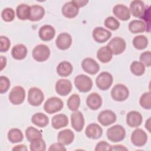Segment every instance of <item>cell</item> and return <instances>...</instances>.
Here are the masks:
<instances>
[{
    "label": "cell",
    "instance_id": "obj_8",
    "mask_svg": "<svg viewBox=\"0 0 151 151\" xmlns=\"http://www.w3.org/2000/svg\"><path fill=\"white\" fill-rule=\"evenodd\" d=\"M25 98V91L24 88L19 86H15L9 92L8 99L9 101L14 105L22 104Z\"/></svg>",
    "mask_w": 151,
    "mask_h": 151
},
{
    "label": "cell",
    "instance_id": "obj_48",
    "mask_svg": "<svg viewBox=\"0 0 151 151\" xmlns=\"http://www.w3.org/2000/svg\"><path fill=\"white\" fill-rule=\"evenodd\" d=\"M73 1L79 8L86 6L88 3V1H84V0H78V1L76 0Z\"/></svg>",
    "mask_w": 151,
    "mask_h": 151
},
{
    "label": "cell",
    "instance_id": "obj_5",
    "mask_svg": "<svg viewBox=\"0 0 151 151\" xmlns=\"http://www.w3.org/2000/svg\"><path fill=\"white\" fill-rule=\"evenodd\" d=\"M44 100V95L41 89L37 87H31L28 92L27 100L32 106H40Z\"/></svg>",
    "mask_w": 151,
    "mask_h": 151
},
{
    "label": "cell",
    "instance_id": "obj_45",
    "mask_svg": "<svg viewBox=\"0 0 151 151\" xmlns=\"http://www.w3.org/2000/svg\"><path fill=\"white\" fill-rule=\"evenodd\" d=\"M111 146L106 141H100L97 143L95 150L96 151H111Z\"/></svg>",
    "mask_w": 151,
    "mask_h": 151
},
{
    "label": "cell",
    "instance_id": "obj_13",
    "mask_svg": "<svg viewBox=\"0 0 151 151\" xmlns=\"http://www.w3.org/2000/svg\"><path fill=\"white\" fill-rule=\"evenodd\" d=\"M72 84L68 79H59L55 83V90L56 93L61 96H67L72 90Z\"/></svg>",
    "mask_w": 151,
    "mask_h": 151
},
{
    "label": "cell",
    "instance_id": "obj_49",
    "mask_svg": "<svg viewBox=\"0 0 151 151\" xmlns=\"http://www.w3.org/2000/svg\"><path fill=\"white\" fill-rule=\"evenodd\" d=\"M12 150H17V151H27L28 148L26 145H19L14 146L12 149Z\"/></svg>",
    "mask_w": 151,
    "mask_h": 151
},
{
    "label": "cell",
    "instance_id": "obj_19",
    "mask_svg": "<svg viewBox=\"0 0 151 151\" xmlns=\"http://www.w3.org/2000/svg\"><path fill=\"white\" fill-rule=\"evenodd\" d=\"M113 14L122 21H127L130 18V12L129 8L123 4L116 5L113 9Z\"/></svg>",
    "mask_w": 151,
    "mask_h": 151
},
{
    "label": "cell",
    "instance_id": "obj_47",
    "mask_svg": "<svg viewBox=\"0 0 151 151\" xmlns=\"http://www.w3.org/2000/svg\"><path fill=\"white\" fill-rule=\"evenodd\" d=\"M111 150H113V151H124V150H128V149L123 145H117L111 146Z\"/></svg>",
    "mask_w": 151,
    "mask_h": 151
},
{
    "label": "cell",
    "instance_id": "obj_34",
    "mask_svg": "<svg viewBox=\"0 0 151 151\" xmlns=\"http://www.w3.org/2000/svg\"><path fill=\"white\" fill-rule=\"evenodd\" d=\"M149 41L147 38L143 35H137L133 40V45L134 47L138 50L145 49L148 45Z\"/></svg>",
    "mask_w": 151,
    "mask_h": 151
},
{
    "label": "cell",
    "instance_id": "obj_39",
    "mask_svg": "<svg viewBox=\"0 0 151 151\" xmlns=\"http://www.w3.org/2000/svg\"><path fill=\"white\" fill-rule=\"evenodd\" d=\"M139 104L145 109L150 110L151 109V93L150 91L145 92L140 96Z\"/></svg>",
    "mask_w": 151,
    "mask_h": 151
},
{
    "label": "cell",
    "instance_id": "obj_41",
    "mask_svg": "<svg viewBox=\"0 0 151 151\" xmlns=\"http://www.w3.org/2000/svg\"><path fill=\"white\" fill-rule=\"evenodd\" d=\"M15 17V11L12 8H5L1 12V18L5 22L12 21Z\"/></svg>",
    "mask_w": 151,
    "mask_h": 151
},
{
    "label": "cell",
    "instance_id": "obj_20",
    "mask_svg": "<svg viewBox=\"0 0 151 151\" xmlns=\"http://www.w3.org/2000/svg\"><path fill=\"white\" fill-rule=\"evenodd\" d=\"M62 14L66 18H73L77 17L79 12V8L73 1L67 2L64 4L61 9Z\"/></svg>",
    "mask_w": 151,
    "mask_h": 151
},
{
    "label": "cell",
    "instance_id": "obj_1",
    "mask_svg": "<svg viewBox=\"0 0 151 151\" xmlns=\"http://www.w3.org/2000/svg\"><path fill=\"white\" fill-rule=\"evenodd\" d=\"M106 136L110 141L114 143L119 142L125 138L126 130L122 126L116 124L107 130Z\"/></svg>",
    "mask_w": 151,
    "mask_h": 151
},
{
    "label": "cell",
    "instance_id": "obj_46",
    "mask_svg": "<svg viewBox=\"0 0 151 151\" xmlns=\"http://www.w3.org/2000/svg\"><path fill=\"white\" fill-rule=\"evenodd\" d=\"M67 149L64 146L59 142L52 144L48 149L49 151H65Z\"/></svg>",
    "mask_w": 151,
    "mask_h": 151
},
{
    "label": "cell",
    "instance_id": "obj_27",
    "mask_svg": "<svg viewBox=\"0 0 151 151\" xmlns=\"http://www.w3.org/2000/svg\"><path fill=\"white\" fill-rule=\"evenodd\" d=\"M27 47L22 44H18L14 45L11 50L12 57L17 60L24 59L27 55Z\"/></svg>",
    "mask_w": 151,
    "mask_h": 151
},
{
    "label": "cell",
    "instance_id": "obj_35",
    "mask_svg": "<svg viewBox=\"0 0 151 151\" xmlns=\"http://www.w3.org/2000/svg\"><path fill=\"white\" fill-rule=\"evenodd\" d=\"M25 134L27 140L29 142L42 137L41 131L32 126H29L27 128L25 132Z\"/></svg>",
    "mask_w": 151,
    "mask_h": 151
},
{
    "label": "cell",
    "instance_id": "obj_25",
    "mask_svg": "<svg viewBox=\"0 0 151 151\" xmlns=\"http://www.w3.org/2000/svg\"><path fill=\"white\" fill-rule=\"evenodd\" d=\"M68 124V119L64 114L54 115L51 119V126L54 129H60L66 127Z\"/></svg>",
    "mask_w": 151,
    "mask_h": 151
},
{
    "label": "cell",
    "instance_id": "obj_43",
    "mask_svg": "<svg viewBox=\"0 0 151 151\" xmlns=\"http://www.w3.org/2000/svg\"><path fill=\"white\" fill-rule=\"evenodd\" d=\"M11 41L9 39L4 35L0 36V52H5L9 49Z\"/></svg>",
    "mask_w": 151,
    "mask_h": 151
},
{
    "label": "cell",
    "instance_id": "obj_38",
    "mask_svg": "<svg viewBox=\"0 0 151 151\" xmlns=\"http://www.w3.org/2000/svg\"><path fill=\"white\" fill-rule=\"evenodd\" d=\"M29 149L31 151H44L46 150V144L42 137L30 142Z\"/></svg>",
    "mask_w": 151,
    "mask_h": 151
},
{
    "label": "cell",
    "instance_id": "obj_22",
    "mask_svg": "<svg viewBox=\"0 0 151 151\" xmlns=\"http://www.w3.org/2000/svg\"><path fill=\"white\" fill-rule=\"evenodd\" d=\"M101 97L97 93H90L86 99V104L92 110H98L102 105Z\"/></svg>",
    "mask_w": 151,
    "mask_h": 151
},
{
    "label": "cell",
    "instance_id": "obj_2",
    "mask_svg": "<svg viewBox=\"0 0 151 151\" xmlns=\"http://www.w3.org/2000/svg\"><path fill=\"white\" fill-rule=\"evenodd\" d=\"M77 89L82 93H87L92 88L93 83L91 78L84 74L77 76L74 80Z\"/></svg>",
    "mask_w": 151,
    "mask_h": 151
},
{
    "label": "cell",
    "instance_id": "obj_33",
    "mask_svg": "<svg viewBox=\"0 0 151 151\" xmlns=\"http://www.w3.org/2000/svg\"><path fill=\"white\" fill-rule=\"evenodd\" d=\"M30 14V6L21 4L16 8V15L18 19L25 21L29 19Z\"/></svg>",
    "mask_w": 151,
    "mask_h": 151
},
{
    "label": "cell",
    "instance_id": "obj_42",
    "mask_svg": "<svg viewBox=\"0 0 151 151\" xmlns=\"http://www.w3.org/2000/svg\"><path fill=\"white\" fill-rule=\"evenodd\" d=\"M11 86L10 80L7 77H0V93L3 94L6 93L9 88Z\"/></svg>",
    "mask_w": 151,
    "mask_h": 151
},
{
    "label": "cell",
    "instance_id": "obj_16",
    "mask_svg": "<svg viewBox=\"0 0 151 151\" xmlns=\"http://www.w3.org/2000/svg\"><path fill=\"white\" fill-rule=\"evenodd\" d=\"M84 118L83 113L80 111H75L71 115V123L72 127L76 132H81L84 126Z\"/></svg>",
    "mask_w": 151,
    "mask_h": 151
},
{
    "label": "cell",
    "instance_id": "obj_10",
    "mask_svg": "<svg viewBox=\"0 0 151 151\" xmlns=\"http://www.w3.org/2000/svg\"><path fill=\"white\" fill-rule=\"evenodd\" d=\"M130 140L134 146L142 147L147 143V134L143 129L137 128L132 132Z\"/></svg>",
    "mask_w": 151,
    "mask_h": 151
},
{
    "label": "cell",
    "instance_id": "obj_30",
    "mask_svg": "<svg viewBox=\"0 0 151 151\" xmlns=\"http://www.w3.org/2000/svg\"><path fill=\"white\" fill-rule=\"evenodd\" d=\"M128 27L129 31L133 34L144 32L147 29L146 23L139 19H134L130 21Z\"/></svg>",
    "mask_w": 151,
    "mask_h": 151
},
{
    "label": "cell",
    "instance_id": "obj_50",
    "mask_svg": "<svg viewBox=\"0 0 151 151\" xmlns=\"http://www.w3.org/2000/svg\"><path fill=\"white\" fill-rule=\"evenodd\" d=\"M6 58L4 56H1V68L0 70L2 71L6 66Z\"/></svg>",
    "mask_w": 151,
    "mask_h": 151
},
{
    "label": "cell",
    "instance_id": "obj_7",
    "mask_svg": "<svg viewBox=\"0 0 151 151\" xmlns=\"http://www.w3.org/2000/svg\"><path fill=\"white\" fill-rule=\"evenodd\" d=\"M113 81V76L107 71L100 73L96 78V86L101 90H108L111 86Z\"/></svg>",
    "mask_w": 151,
    "mask_h": 151
},
{
    "label": "cell",
    "instance_id": "obj_15",
    "mask_svg": "<svg viewBox=\"0 0 151 151\" xmlns=\"http://www.w3.org/2000/svg\"><path fill=\"white\" fill-rule=\"evenodd\" d=\"M72 44V37L67 32H62L60 34L56 40L55 45L57 47L61 50L68 49Z\"/></svg>",
    "mask_w": 151,
    "mask_h": 151
},
{
    "label": "cell",
    "instance_id": "obj_26",
    "mask_svg": "<svg viewBox=\"0 0 151 151\" xmlns=\"http://www.w3.org/2000/svg\"><path fill=\"white\" fill-rule=\"evenodd\" d=\"M45 15L44 8L39 5L30 6V14L29 20L31 21H38L41 20Z\"/></svg>",
    "mask_w": 151,
    "mask_h": 151
},
{
    "label": "cell",
    "instance_id": "obj_12",
    "mask_svg": "<svg viewBox=\"0 0 151 151\" xmlns=\"http://www.w3.org/2000/svg\"><path fill=\"white\" fill-rule=\"evenodd\" d=\"M94 40L98 43H104L111 37V32L101 27H96L92 32Z\"/></svg>",
    "mask_w": 151,
    "mask_h": 151
},
{
    "label": "cell",
    "instance_id": "obj_9",
    "mask_svg": "<svg viewBox=\"0 0 151 151\" xmlns=\"http://www.w3.org/2000/svg\"><path fill=\"white\" fill-rule=\"evenodd\" d=\"M107 45L109 47L114 55H119L123 53L126 48L125 40L119 37L113 38Z\"/></svg>",
    "mask_w": 151,
    "mask_h": 151
},
{
    "label": "cell",
    "instance_id": "obj_29",
    "mask_svg": "<svg viewBox=\"0 0 151 151\" xmlns=\"http://www.w3.org/2000/svg\"><path fill=\"white\" fill-rule=\"evenodd\" d=\"M57 73L60 77H68L70 76L73 70L72 64L67 61H63L60 62L57 66Z\"/></svg>",
    "mask_w": 151,
    "mask_h": 151
},
{
    "label": "cell",
    "instance_id": "obj_32",
    "mask_svg": "<svg viewBox=\"0 0 151 151\" xmlns=\"http://www.w3.org/2000/svg\"><path fill=\"white\" fill-rule=\"evenodd\" d=\"M7 137L11 143H17L23 140L24 135L20 129L18 128H12L8 131Z\"/></svg>",
    "mask_w": 151,
    "mask_h": 151
},
{
    "label": "cell",
    "instance_id": "obj_44",
    "mask_svg": "<svg viewBox=\"0 0 151 151\" xmlns=\"http://www.w3.org/2000/svg\"><path fill=\"white\" fill-rule=\"evenodd\" d=\"M140 61L144 64L145 67H149L151 65V53L150 51H146L142 52L139 57Z\"/></svg>",
    "mask_w": 151,
    "mask_h": 151
},
{
    "label": "cell",
    "instance_id": "obj_23",
    "mask_svg": "<svg viewBox=\"0 0 151 151\" xmlns=\"http://www.w3.org/2000/svg\"><path fill=\"white\" fill-rule=\"evenodd\" d=\"M85 133L86 136L90 139H98L103 134V129L97 123H90L87 126Z\"/></svg>",
    "mask_w": 151,
    "mask_h": 151
},
{
    "label": "cell",
    "instance_id": "obj_28",
    "mask_svg": "<svg viewBox=\"0 0 151 151\" xmlns=\"http://www.w3.org/2000/svg\"><path fill=\"white\" fill-rule=\"evenodd\" d=\"M97 58L102 63L110 62L113 58V53L107 45L99 48L97 52Z\"/></svg>",
    "mask_w": 151,
    "mask_h": 151
},
{
    "label": "cell",
    "instance_id": "obj_18",
    "mask_svg": "<svg viewBox=\"0 0 151 151\" xmlns=\"http://www.w3.org/2000/svg\"><path fill=\"white\" fill-rule=\"evenodd\" d=\"M129 11L130 14H132L134 17L142 18L143 16L146 6L145 3L139 0H134L130 2Z\"/></svg>",
    "mask_w": 151,
    "mask_h": 151
},
{
    "label": "cell",
    "instance_id": "obj_51",
    "mask_svg": "<svg viewBox=\"0 0 151 151\" xmlns=\"http://www.w3.org/2000/svg\"><path fill=\"white\" fill-rule=\"evenodd\" d=\"M145 128L149 131V132H150V117L146 121Z\"/></svg>",
    "mask_w": 151,
    "mask_h": 151
},
{
    "label": "cell",
    "instance_id": "obj_40",
    "mask_svg": "<svg viewBox=\"0 0 151 151\" xmlns=\"http://www.w3.org/2000/svg\"><path fill=\"white\" fill-rule=\"evenodd\" d=\"M104 24L106 28L112 31L117 30L120 25V22L113 17H109L106 18Z\"/></svg>",
    "mask_w": 151,
    "mask_h": 151
},
{
    "label": "cell",
    "instance_id": "obj_17",
    "mask_svg": "<svg viewBox=\"0 0 151 151\" xmlns=\"http://www.w3.org/2000/svg\"><path fill=\"white\" fill-rule=\"evenodd\" d=\"M126 123L130 127H138L143 122V117L140 112L133 110L126 115Z\"/></svg>",
    "mask_w": 151,
    "mask_h": 151
},
{
    "label": "cell",
    "instance_id": "obj_3",
    "mask_svg": "<svg viewBox=\"0 0 151 151\" xmlns=\"http://www.w3.org/2000/svg\"><path fill=\"white\" fill-rule=\"evenodd\" d=\"M64 107L63 100L57 97L48 98L44 104V111L48 114H53L60 111Z\"/></svg>",
    "mask_w": 151,
    "mask_h": 151
},
{
    "label": "cell",
    "instance_id": "obj_37",
    "mask_svg": "<svg viewBox=\"0 0 151 151\" xmlns=\"http://www.w3.org/2000/svg\"><path fill=\"white\" fill-rule=\"evenodd\" d=\"M131 73L136 76H142L145 72V66L140 61H133L130 66Z\"/></svg>",
    "mask_w": 151,
    "mask_h": 151
},
{
    "label": "cell",
    "instance_id": "obj_31",
    "mask_svg": "<svg viewBox=\"0 0 151 151\" xmlns=\"http://www.w3.org/2000/svg\"><path fill=\"white\" fill-rule=\"evenodd\" d=\"M32 123L39 127H45L49 123V119L47 116L42 113H36L31 117Z\"/></svg>",
    "mask_w": 151,
    "mask_h": 151
},
{
    "label": "cell",
    "instance_id": "obj_6",
    "mask_svg": "<svg viewBox=\"0 0 151 151\" xmlns=\"http://www.w3.org/2000/svg\"><path fill=\"white\" fill-rule=\"evenodd\" d=\"M32 56L38 62L45 61L50 56V50L45 44H38L34 48L32 51Z\"/></svg>",
    "mask_w": 151,
    "mask_h": 151
},
{
    "label": "cell",
    "instance_id": "obj_24",
    "mask_svg": "<svg viewBox=\"0 0 151 151\" xmlns=\"http://www.w3.org/2000/svg\"><path fill=\"white\" fill-rule=\"evenodd\" d=\"M74 139V133L70 129H64L60 131L57 136L58 142L64 146L70 145Z\"/></svg>",
    "mask_w": 151,
    "mask_h": 151
},
{
    "label": "cell",
    "instance_id": "obj_36",
    "mask_svg": "<svg viewBox=\"0 0 151 151\" xmlns=\"http://www.w3.org/2000/svg\"><path fill=\"white\" fill-rule=\"evenodd\" d=\"M67 107L71 111L78 110L80 105V98L77 94H73L67 100Z\"/></svg>",
    "mask_w": 151,
    "mask_h": 151
},
{
    "label": "cell",
    "instance_id": "obj_11",
    "mask_svg": "<svg viewBox=\"0 0 151 151\" xmlns=\"http://www.w3.org/2000/svg\"><path fill=\"white\" fill-rule=\"evenodd\" d=\"M117 120L114 112L110 110L101 111L97 116L98 122L103 126H108L114 123Z\"/></svg>",
    "mask_w": 151,
    "mask_h": 151
},
{
    "label": "cell",
    "instance_id": "obj_21",
    "mask_svg": "<svg viewBox=\"0 0 151 151\" xmlns=\"http://www.w3.org/2000/svg\"><path fill=\"white\" fill-rule=\"evenodd\" d=\"M38 35L40 38L44 41H51L55 35V29L50 25H44L40 28Z\"/></svg>",
    "mask_w": 151,
    "mask_h": 151
},
{
    "label": "cell",
    "instance_id": "obj_4",
    "mask_svg": "<svg viewBox=\"0 0 151 151\" xmlns=\"http://www.w3.org/2000/svg\"><path fill=\"white\" fill-rule=\"evenodd\" d=\"M111 97L116 101H123L129 96L128 88L123 84H117L111 90Z\"/></svg>",
    "mask_w": 151,
    "mask_h": 151
},
{
    "label": "cell",
    "instance_id": "obj_14",
    "mask_svg": "<svg viewBox=\"0 0 151 151\" xmlns=\"http://www.w3.org/2000/svg\"><path fill=\"white\" fill-rule=\"evenodd\" d=\"M81 67L83 70L87 73L94 75L100 70V65L92 58L87 57L84 58L81 62Z\"/></svg>",
    "mask_w": 151,
    "mask_h": 151
}]
</instances>
